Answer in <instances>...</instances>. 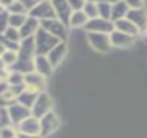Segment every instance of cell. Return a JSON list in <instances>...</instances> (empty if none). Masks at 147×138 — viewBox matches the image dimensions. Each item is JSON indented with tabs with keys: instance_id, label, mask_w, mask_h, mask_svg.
Wrapping results in <instances>:
<instances>
[{
	"instance_id": "cell-25",
	"label": "cell",
	"mask_w": 147,
	"mask_h": 138,
	"mask_svg": "<svg viewBox=\"0 0 147 138\" xmlns=\"http://www.w3.org/2000/svg\"><path fill=\"white\" fill-rule=\"evenodd\" d=\"M98 14L101 18L111 21L112 14V3L109 1H98Z\"/></svg>"
},
{
	"instance_id": "cell-4",
	"label": "cell",
	"mask_w": 147,
	"mask_h": 138,
	"mask_svg": "<svg viewBox=\"0 0 147 138\" xmlns=\"http://www.w3.org/2000/svg\"><path fill=\"white\" fill-rule=\"evenodd\" d=\"M30 17H34L36 20L45 21L51 18H56V10H54L53 3L52 1H38V4L28 12Z\"/></svg>"
},
{
	"instance_id": "cell-19",
	"label": "cell",
	"mask_w": 147,
	"mask_h": 138,
	"mask_svg": "<svg viewBox=\"0 0 147 138\" xmlns=\"http://www.w3.org/2000/svg\"><path fill=\"white\" fill-rule=\"evenodd\" d=\"M130 8L127 1H115L112 3V14H111V21L116 22L123 18H127L128 13H129Z\"/></svg>"
},
{
	"instance_id": "cell-23",
	"label": "cell",
	"mask_w": 147,
	"mask_h": 138,
	"mask_svg": "<svg viewBox=\"0 0 147 138\" xmlns=\"http://www.w3.org/2000/svg\"><path fill=\"white\" fill-rule=\"evenodd\" d=\"M0 58H1V67H5V69H10L16 62L18 61L20 56H18V52L16 50H5L0 54Z\"/></svg>"
},
{
	"instance_id": "cell-20",
	"label": "cell",
	"mask_w": 147,
	"mask_h": 138,
	"mask_svg": "<svg viewBox=\"0 0 147 138\" xmlns=\"http://www.w3.org/2000/svg\"><path fill=\"white\" fill-rule=\"evenodd\" d=\"M35 59V58H34ZM34 59H23V58H18V61L13 65L10 69H8L9 71H16V72H21L23 75H27L30 72L35 71V63Z\"/></svg>"
},
{
	"instance_id": "cell-10",
	"label": "cell",
	"mask_w": 147,
	"mask_h": 138,
	"mask_svg": "<svg viewBox=\"0 0 147 138\" xmlns=\"http://www.w3.org/2000/svg\"><path fill=\"white\" fill-rule=\"evenodd\" d=\"M20 58L23 59H34L36 57V43L35 36L22 39L20 44V50H18Z\"/></svg>"
},
{
	"instance_id": "cell-24",
	"label": "cell",
	"mask_w": 147,
	"mask_h": 138,
	"mask_svg": "<svg viewBox=\"0 0 147 138\" xmlns=\"http://www.w3.org/2000/svg\"><path fill=\"white\" fill-rule=\"evenodd\" d=\"M1 38L7 39L9 41H13V43H21L22 41V36H21V31L18 28L14 27H8L4 32H1Z\"/></svg>"
},
{
	"instance_id": "cell-21",
	"label": "cell",
	"mask_w": 147,
	"mask_h": 138,
	"mask_svg": "<svg viewBox=\"0 0 147 138\" xmlns=\"http://www.w3.org/2000/svg\"><path fill=\"white\" fill-rule=\"evenodd\" d=\"M39 94H40V93H36V92H34V90L26 89L25 92L17 98V102L21 103V105H23V106H26L27 108L31 110V108L34 107V105H35Z\"/></svg>"
},
{
	"instance_id": "cell-34",
	"label": "cell",
	"mask_w": 147,
	"mask_h": 138,
	"mask_svg": "<svg viewBox=\"0 0 147 138\" xmlns=\"http://www.w3.org/2000/svg\"><path fill=\"white\" fill-rule=\"evenodd\" d=\"M127 3L130 9H141V8H145V3H142V1H127Z\"/></svg>"
},
{
	"instance_id": "cell-31",
	"label": "cell",
	"mask_w": 147,
	"mask_h": 138,
	"mask_svg": "<svg viewBox=\"0 0 147 138\" xmlns=\"http://www.w3.org/2000/svg\"><path fill=\"white\" fill-rule=\"evenodd\" d=\"M12 119L9 116V111H8L7 106H3L1 107V125L3 127H10L12 125Z\"/></svg>"
},
{
	"instance_id": "cell-27",
	"label": "cell",
	"mask_w": 147,
	"mask_h": 138,
	"mask_svg": "<svg viewBox=\"0 0 147 138\" xmlns=\"http://www.w3.org/2000/svg\"><path fill=\"white\" fill-rule=\"evenodd\" d=\"M5 9H7L10 14H28L25 5L22 4V1H17V0L12 1Z\"/></svg>"
},
{
	"instance_id": "cell-18",
	"label": "cell",
	"mask_w": 147,
	"mask_h": 138,
	"mask_svg": "<svg viewBox=\"0 0 147 138\" xmlns=\"http://www.w3.org/2000/svg\"><path fill=\"white\" fill-rule=\"evenodd\" d=\"M114 23H115V30L121 31V32L128 34V35H130V36L137 38L140 34H142L140 28H138L132 21L128 20V18H123V20L116 21V22H114Z\"/></svg>"
},
{
	"instance_id": "cell-22",
	"label": "cell",
	"mask_w": 147,
	"mask_h": 138,
	"mask_svg": "<svg viewBox=\"0 0 147 138\" xmlns=\"http://www.w3.org/2000/svg\"><path fill=\"white\" fill-rule=\"evenodd\" d=\"M89 18L88 15L84 13V10H76L72 13L71 20H70V27L72 28H79V27H85L88 23Z\"/></svg>"
},
{
	"instance_id": "cell-14",
	"label": "cell",
	"mask_w": 147,
	"mask_h": 138,
	"mask_svg": "<svg viewBox=\"0 0 147 138\" xmlns=\"http://www.w3.org/2000/svg\"><path fill=\"white\" fill-rule=\"evenodd\" d=\"M18 127L20 133L25 134H41V127H40V119L31 115L26 120H23Z\"/></svg>"
},
{
	"instance_id": "cell-15",
	"label": "cell",
	"mask_w": 147,
	"mask_h": 138,
	"mask_svg": "<svg viewBox=\"0 0 147 138\" xmlns=\"http://www.w3.org/2000/svg\"><path fill=\"white\" fill-rule=\"evenodd\" d=\"M66 54H67V44H66V41H61V43L57 44V45L47 54V57L49 58L51 63L53 65V67L56 69V67L63 61Z\"/></svg>"
},
{
	"instance_id": "cell-2",
	"label": "cell",
	"mask_w": 147,
	"mask_h": 138,
	"mask_svg": "<svg viewBox=\"0 0 147 138\" xmlns=\"http://www.w3.org/2000/svg\"><path fill=\"white\" fill-rule=\"evenodd\" d=\"M86 38L94 50L99 53H107L111 50L112 44L109 34H99V32H86Z\"/></svg>"
},
{
	"instance_id": "cell-12",
	"label": "cell",
	"mask_w": 147,
	"mask_h": 138,
	"mask_svg": "<svg viewBox=\"0 0 147 138\" xmlns=\"http://www.w3.org/2000/svg\"><path fill=\"white\" fill-rule=\"evenodd\" d=\"M127 18L132 21L136 26L141 30V32L147 31V10L146 7L141 8V9H130L128 13Z\"/></svg>"
},
{
	"instance_id": "cell-11",
	"label": "cell",
	"mask_w": 147,
	"mask_h": 138,
	"mask_svg": "<svg viewBox=\"0 0 147 138\" xmlns=\"http://www.w3.org/2000/svg\"><path fill=\"white\" fill-rule=\"evenodd\" d=\"M110 39H111V44L115 48H129L134 44L136 38L134 36H130L128 34H124L121 31H112L110 34Z\"/></svg>"
},
{
	"instance_id": "cell-9",
	"label": "cell",
	"mask_w": 147,
	"mask_h": 138,
	"mask_svg": "<svg viewBox=\"0 0 147 138\" xmlns=\"http://www.w3.org/2000/svg\"><path fill=\"white\" fill-rule=\"evenodd\" d=\"M52 3H53L54 10H56V18H58L62 23H65L67 27H70V20H71L74 10L70 7L69 1L58 0V1H52Z\"/></svg>"
},
{
	"instance_id": "cell-5",
	"label": "cell",
	"mask_w": 147,
	"mask_h": 138,
	"mask_svg": "<svg viewBox=\"0 0 147 138\" xmlns=\"http://www.w3.org/2000/svg\"><path fill=\"white\" fill-rule=\"evenodd\" d=\"M52 108H53V100L49 96V93L43 92L38 96V100H36L34 107L31 108V112H32V116L41 119L44 115L51 112Z\"/></svg>"
},
{
	"instance_id": "cell-28",
	"label": "cell",
	"mask_w": 147,
	"mask_h": 138,
	"mask_svg": "<svg viewBox=\"0 0 147 138\" xmlns=\"http://www.w3.org/2000/svg\"><path fill=\"white\" fill-rule=\"evenodd\" d=\"M27 17H28V14H10L9 15V26L20 30L23 26V23L26 22Z\"/></svg>"
},
{
	"instance_id": "cell-7",
	"label": "cell",
	"mask_w": 147,
	"mask_h": 138,
	"mask_svg": "<svg viewBox=\"0 0 147 138\" xmlns=\"http://www.w3.org/2000/svg\"><path fill=\"white\" fill-rule=\"evenodd\" d=\"M7 107H8V111H9L10 119H12V123L16 124V125H20L23 120H26L27 118H30V116L32 115L30 108H27L26 106L18 103L17 101H16L14 103H12V105L7 106Z\"/></svg>"
},
{
	"instance_id": "cell-35",
	"label": "cell",
	"mask_w": 147,
	"mask_h": 138,
	"mask_svg": "<svg viewBox=\"0 0 147 138\" xmlns=\"http://www.w3.org/2000/svg\"><path fill=\"white\" fill-rule=\"evenodd\" d=\"M41 134H25V133H18V138H41Z\"/></svg>"
},
{
	"instance_id": "cell-29",
	"label": "cell",
	"mask_w": 147,
	"mask_h": 138,
	"mask_svg": "<svg viewBox=\"0 0 147 138\" xmlns=\"http://www.w3.org/2000/svg\"><path fill=\"white\" fill-rule=\"evenodd\" d=\"M7 81L9 83V85H21V84H25V75L21 74V72L9 71V76H8Z\"/></svg>"
},
{
	"instance_id": "cell-13",
	"label": "cell",
	"mask_w": 147,
	"mask_h": 138,
	"mask_svg": "<svg viewBox=\"0 0 147 138\" xmlns=\"http://www.w3.org/2000/svg\"><path fill=\"white\" fill-rule=\"evenodd\" d=\"M59 125V120L58 116L51 111L47 115H44L40 119V127H41V136H48L52 132H54Z\"/></svg>"
},
{
	"instance_id": "cell-33",
	"label": "cell",
	"mask_w": 147,
	"mask_h": 138,
	"mask_svg": "<svg viewBox=\"0 0 147 138\" xmlns=\"http://www.w3.org/2000/svg\"><path fill=\"white\" fill-rule=\"evenodd\" d=\"M69 4H70V7H71V9L74 10V12H76V10H83L84 9L85 1H84V0H70Z\"/></svg>"
},
{
	"instance_id": "cell-3",
	"label": "cell",
	"mask_w": 147,
	"mask_h": 138,
	"mask_svg": "<svg viewBox=\"0 0 147 138\" xmlns=\"http://www.w3.org/2000/svg\"><path fill=\"white\" fill-rule=\"evenodd\" d=\"M41 27L47 30L49 34L58 38L61 41H66L69 35V27L65 23H62L58 18H51V20L41 21Z\"/></svg>"
},
{
	"instance_id": "cell-26",
	"label": "cell",
	"mask_w": 147,
	"mask_h": 138,
	"mask_svg": "<svg viewBox=\"0 0 147 138\" xmlns=\"http://www.w3.org/2000/svg\"><path fill=\"white\" fill-rule=\"evenodd\" d=\"M83 10H84V13L88 15L89 20L99 17V14H98V3L97 1H85V5H84Z\"/></svg>"
},
{
	"instance_id": "cell-1",
	"label": "cell",
	"mask_w": 147,
	"mask_h": 138,
	"mask_svg": "<svg viewBox=\"0 0 147 138\" xmlns=\"http://www.w3.org/2000/svg\"><path fill=\"white\" fill-rule=\"evenodd\" d=\"M35 43H36V56H47L57 44L61 43L58 38L53 36L52 34H49L47 30H44L43 27L39 28V31L35 34Z\"/></svg>"
},
{
	"instance_id": "cell-32",
	"label": "cell",
	"mask_w": 147,
	"mask_h": 138,
	"mask_svg": "<svg viewBox=\"0 0 147 138\" xmlns=\"http://www.w3.org/2000/svg\"><path fill=\"white\" fill-rule=\"evenodd\" d=\"M1 138H18V134L12 127H3L1 129Z\"/></svg>"
},
{
	"instance_id": "cell-6",
	"label": "cell",
	"mask_w": 147,
	"mask_h": 138,
	"mask_svg": "<svg viewBox=\"0 0 147 138\" xmlns=\"http://www.w3.org/2000/svg\"><path fill=\"white\" fill-rule=\"evenodd\" d=\"M84 30L86 32H99V34H111L112 31H115V23L110 20H105V18L97 17L92 18L88 21V23L85 25Z\"/></svg>"
},
{
	"instance_id": "cell-30",
	"label": "cell",
	"mask_w": 147,
	"mask_h": 138,
	"mask_svg": "<svg viewBox=\"0 0 147 138\" xmlns=\"http://www.w3.org/2000/svg\"><path fill=\"white\" fill-rule=\"evenodd\" d=\"M9 15L10 13L5 8H1V10H0V31L1 32H4L9 27Z\"/></svg>"
},
{
	"instance_id": "cell-17",
	"label": "cell",
	"mask_w": 147,
	"mask_h": 138,
	"mask_svg": "<svg viewBox=\"0 0 147 138\" xmlns=\"http://www.w3.org/2000/svg\"><path fill=\"white\" fill-rule=\"evenodd\" d=\"M41 27V23L39 20L34 17H30L28 15L26 22L23 23V26L20 28L21 31V36L22 39H26V38H31V36H35V34L39 31V28Z\"/></svg>"
},
{
	"instance_id": "cell-8",
	"label": "cell",
	"mask_w": 147,
	"mask_h": 138,
	"mask_svg": "<svg viewBox=\"0 0 147 138\" xmlns=\"http://www.w3.org/2000/svg\"><path fill=\"white\" fill-rule=\"evenodd\" d=\"M25 84L27 87V89L34 90L36 93H43L45 92L47 77L43 76L41 74H39V72L34 71L25 75Z\"/></svg>"
},
{
	"instance_id": "cell-16",
	"label": "cell",
	"mask_w": 147,
	"mask_h": 138,
	"mask_svg": "<svg viewBox=\"0 0 147 138\" xmlns=\"http://www.w3.org/2000/svg\"><path fill=\"white\" fill-rule=\"evenodd\" d=\"M34 63H35V71L41 74L45 77L51 76L54 70L53 65L51 63V61H49V58L47 56H40V54H38V56L35 57V59H34Z\"/></svg>"
}]
</instances>
